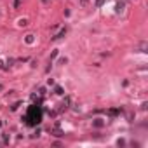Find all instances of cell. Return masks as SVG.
Instances as JSON below:
<instances>
[{
	"label": "cell",
	"instance_id": "8",
	"mask_svg": "<svg viewBox=\"0 0 148 148\" xmlns=\"http://www.w3.org/2000/svg\"><path fill=\"white\" fill-rule=\"evenodd\" d=\"M56 94H63V89H61V87H56Z\"/></svg>",
	"mask_w": 148,
	"mask_h": 148
},
{
	"label": "cell",
	"instance_id": "3",
	"mask_svg": "<svg viewBox=\"0 0 148 148\" xmlns=\"http://www.w3.org/2000/svg\"><path fill=\"white\" fill-rule=\"evenodd\" d=\"M54 136H63V132H61V129H59V126H56V127H54Z\"/></svg>",
	"mask_w": 148,
	"mask_h": 148
},
{
	"label": "cell",
	"instance_id": "9",
	"mask_svg": "<svg viewBox=\"0 0 148 148\" xmlns=\"http://www.w3.org/2000/svg\"><path fill=\"white\" fill-rule=\"evenodd\" d=\"M80 4H87V0H80Z\"/></svg>",
	"mask_w": 148,
	"mask_h": 148
},
{
	"label": "cell",
	"instance_id": "6",
	"mask_svg": "<svg viewBox=\"0 0 148 148\" xmlns=\"http://www.w3.org/2000/svg\"><path fill=\"white\" fill-rule=\"evenodd\" d=\"M103 4H105V0H96V4H94V5H96V7H101Z\"/></svg>",
	"mask_w": 148,
	"mask_h": 148
},
{
	"label": "cell",
	"instance_id": "1",
	"mask_svg": "<svg viewBox=\"0 0 148 148\" xmlns=\"http://www.w3.org/2000/svg\"><path fill=\"white\" fill-rule=\"evenodd\" d=\"M24 120H26L28 126H37V124H40V120H42V110H40L39 105H31L30 106Z\"/></svg>",
	"mask_w": 148,
	"mask_h": 148
},
{
	"label": "cell",
	"instance_id": "4",
	"mask_svg": "<svg viewBox=\"0 0 148 148\" xmlns=\"http://www.w3.org/2000/svg\"><path fill=\"white\" fill-rule=\"evenodd\" d=\"M94 126H96V127H101V126H103V120H94Z\"/></svg>",
	"mask_w": 148,
	"mask_h": 148
},
{
	"label": "cell",
	"instance_id": "5",
	"mask_svg": "<svg viewBox=\"0 0 148 148\" xmlns=\"http://www.w3.org/2000/svg\"><path fill=\"white\" fill-rule=\"evenodd\" d=\"M122 9H124V2H118V4H117V10L120 12Z\"/></svg>",
	"mask_w": 148,
	"mask_h": 148
},
{
	"label": "cell",
	"instance_id": "2",
	"mask_svg": "<svg viewBox=\"0 0 148 148\" xmlns=\"http://www.w3.org/2000/svg\"><path fill=\"white\" fill-rule=\"evenodd\" d=\"M65 33H66V28H63V30H61V31L58 33V35H56V37H52V40H58V39H61V37H63Z\"/></svg>",
	"mask_w": 148,
	"mask_h": 148
},
{
	"label": "cell",
	"instance_id": "7",
	"mask_svg": "<svg viewBox=\"0 0 148 148\" xmlns=\"http://www.w3.org/2000/svg\"><path fill=\"white\" fill-rule=\"evenodd\" d=\"M26 42L31 44V42H33V35H28V37H26Z\"/></svg>",
	"mask_w": 148,
	"mask_h": 148
}]
</instances>
